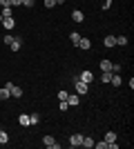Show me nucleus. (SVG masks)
Segmentation results:
<instances>
[{"instance_id": "30", "label": "nucleus", "mask_w": 134, "mask_h": 149, "mask_svg": "<svg viewBox=\"0 0 134 149\" xmlns=\"http://www.w3.org/2000/svg\"><path fill=\"white\" fill-rule=\"evenodd\" d=\"M9 5H11V7H20V5H22V0H9Z\"/></svg>"}, {"instance_id": "3", "label": "nucleus", "mask_w": 134, "mask_h": 149, "mask_svg": "<svg viewBox=\"0 0 134 149\" xmlns=\"http://www.w3.org/2000/svg\"><path fill=\"white\" fill-rule=\"evenodd\" d=\"M87 91H89V85H87V82L76 80V93H78V96H85Z\"/></svg>"}, {"instance_id": "27", "label": "nucleus", "mask_w": 134, "mask_h": 149, "mask_svg": "<svg viewBox=\"0 0 134 149\" xmlns=\"http://www.w3.org/2000/svg\"><path fill=\"white\" fill-rule=\"evenodd\" d=\"M94 147L96 149H107V143H105V140H103V143H94Z\"/></svg>"}, {"instance_id": "31", "label": "nucleus", "mask_w": 134, "mask_h": 149, "mask_svg": "<svg viewBox=\"0 0 134 149\" xmlns=\"http://www.w3.org/2000/svg\"><path fill=\"white\" fill-rule=\"evenodd\" d=\"M121 71V65H112V74H119Z\"/></svg>"}, {"instance_id": "6", "label": "nucleus", "mask_w": 134, "mask_h": 149, "mask_svg": "<svg viewBox=\"0 0 134 149\" xmlns=\"http://www.w3.org/2000/svg\"><path fill=\"white\" fill-rule=\"evenodd\" d=\"M76 47H78V49H83V51H87L89 47H92V40H89V38H83V36H81V40H78Z\"/></svg>"}, {"instance_id": "5", "label": "nucleus", "mask_w": 134, "mask_h": 149, "mask_svg": "<svg viewBox=\"0 0 134 149\" xmlns=\"http://www.w3.org/2000/svg\"><path fill=\"white\" fill-rule=\"evenodd\" d=\"M43 145L45 147H49V149H58L56 140H54V136H43Z\"/></svg>"}, {"instance_id": "9", "label": "nucleus", "mask_w": 134, "mask_h": 149, "mask_svg": "<svg viewBox=\"0 0 134 149\" xmlns=\"http://www.w3.org/2000/svg\"><path fill=\"white\" fill-rule=\"evenodd\" d=\"M0 9H2V11H0V13H2V18H9V16H13V7H11V5H2Z\"/></svg>"}, {"instance_id": "22", "label": "nucleus", "mask_w": 134, "mask_h": 149, "mask_svg": "<svg viewBox=\"0 0 134 149\" xmlns=\"http://www.w3.org/2000/svg\"><path fill=\"white\" fill-rule=\"evenodd\" d=\"M58 109H60V111H67V109H69L67 100H60V102H58Z\"/></svg>"}, {"instance_id": "11", "label": "nucleus", "mask_w": 134, "mask_h": 149, "mask_svg": "<svg viewBox=\"0 0 134 149\" xmlns=\"http://www.w3.org/2000/svg\"><path fill=\"white\" fill-rule=\"evenodd\" d=\"M2 22H5V29H13V27H16V20H13V16H9V18H2Z\"/></svg>"}, {"instance_id": "24", "label": "nucleus", "mask_w": 134, "mask_h": 149, "mask_svg": "<svg viewBox=\"0 0 134 149\" xmlns=\"http://www.w3.org/2000/svg\"><path fill=\"white\" fill-rule=\"evenodd\" d=\"M38 120H40L38 113H32V116H29V123H32V125H38Z\"/></svg>"}, {"instance_id": "29", "label": "nucleus", "mask_w": 134, "mask_h": 149, "mask_svg": "<svg viewBox=\"0 0 134 149\" xmlns=\"http://www.w3.org/2000/svg\"><path fill=\"white\" fill-rule=\"evenodd\" d=\"M109 7H112V0H103V9H105V11H107Z\"/></svg>"}, {"instance_id": "23", "label": "nucleus", "mask_w": 134, "mask_h": 149, "mask_svg": "<svg viewBox=\"0 0 134 149\" xmlns=\"http://www.w3.org/2000/svg\"><path fill=\"white\" fill-rule=\"evenodd\" d=\"M109 78H112V71H103L101 80H103V82H109Z\"/></svg>"}, {"instance_id": "21", "label": "nucleus", "mask_w": 134, "mask_h": 149, "mask_svg": "<svg viewBox=\"0 0 134 149\" xmlns=\"http://www.w3.org/2000/svg\"><path fill=\"white\" fill-rule=\"evenodd\" d=\"M9 96H11V93H9V89H0V100H7V98H9Z\"/></svg>"}, {"instance_id": "20", "label": "nucleus", "mask_w": 134, "mask_h": 149, "mask_svg": "<svg viewBox=\"0 0 134 149\" xmlns=\"http://www.w3.org/2000/svg\"><path fill=\"white\" fill-rule=\"evenodd\" d=\"M116 45L125 47V45H128V36H116Z\"/></svg>"}, {"instance_id": "2", "label": "nucleus", "mask_w": 134, "mask_h": 149, "mask_svg": "<svg viewBox=\"0 0 134 149\" xmlns=\"http://www.w3.org/2000/svg\"><path fill=\"white\" fill-rule=\"evenodd\" d=\"M74 80H83V82H87V85H89V82H94V74H92V71H81Z\"/></svg>"}, {"instance_id": "32", "label": "nucleus", "mask_w": 134, "mask_h": 149, "mask_svg": "<svg viewBox=\"0 0 134 149\" xmlns=\"http://www.w3.org/2000/svg\"><path fill=\"white\" fill-rule=\"evenodd\" d=\"M0 22H2V13H0Z\"/></svg>"}, {"instance_id": "10", "label": "nucleus", "mask_w": 134, "mask_h": 149, "mask_svg": "<svg viewBox=\"0 0 134 149\" xmlns=\"http://www.w3.org/2000/svg\"><path fill=\"white\" fill-rule=\"evenodd\" d=\"M78 102H81V100H78V93L67 96V105H69V107H78Z\"/></svg>"}, {"instance_id": "33", "label": "nucleus", "mask_w": 134, "mask_h": 149, "mask_svg": "<svg viewBox=\"0 0 134 149\" xmlns=\"http://www.w3.org/2000/svg\"><path fill=\"white\" fill-rule=\"evenodd\" d=\"M0 7H2V5H0Z\"/></svg>"}, {"instance_id": "1", "label": "nucleus", "mask_w": 134, "mask_h": 149, "mask_svg": "<svg viewBox=\"0 0 134 149\" xmlns=\"http://www.w3.org/2000/svg\"><path fill=\"white\" fill-rule=\"evenodd\" d=\"M5 87L9 89V93H11L13 98H22V89H20V87H16V85H13V82H7Z\"/></svg>"}, {"instance_id": "25", "label": "nucleus", "mask_w": 134, "mask_h": 149, "mask_svg": "<svg viewBox=\"0 0 134 149\" xmlns=\"http://www.w3.org/2000/svg\"><path fill=\"white\" fill-rule=\"evenodd\" d=\"M22 5H25L27 9H32V7L36 5V0H22Z\"/></svg>"}, {"instance_id": "26", "label": "nucleus", "mask_w": 134, "mask_h": 149, "mask_svg": "<svg viewBox=\"0 0 134 149\" xmlns=\"http://www.w3.org/2000/svg\"><path fill=\"white\" fill-rule=\"evenodd\" d=\"M67 96H69V93H67V91H63V89L58 91V100H67Z\"/></svg>"}, {"instance_id": "8", "label": "nucleus", "mask_w": 134, "mask_h": 149, "mask_svg": "<svg viewBox=\"0 0 134 149\" xmlns=\"http://www.w3.org/2000/svg\"><path fill=\"white\" fill-rule=\"evenodd\" d=\"M72 20H74V22H83V20H85V13L81 11V9H74V13H72Z\"/></svg>"}, {"instance_id": "28", "label": "nucleus", "mask_w": 134, "mask_h": 149, "mask_svg": "<svg viewBox=\"0 0 134 149\" xmlns=\"http://www.w3.org/2000/svg\"><path fill=\"white\" fill-rule=\"evenodd\" d=\"M45 7H47V9H51V7H56V0H45Z\"/></svg>"}, {"instance_id": "18", "label": "nucleus", "mask_w": 134, "mask_h": 149, "mask_svg": "<svg viewBox=\"0 0 134 149\" xmlns=\"http://www.w3.org/2000/svg\"><path fill=\"white\" fill-rule=\"evenodd\" d=\"M7 143H9V136H7V131L0 129V145H7Z\"/></svg>"}, {"instance_id": "17", "label": "nucleus", "mask_w": 134, "mask_h": 149, "mask_svg": "<svg viewBox=\"0 0 134 149\" xmlns=\"http://www.w3.org/2000/svg\"><path fill=\"white\" fill-rule=\"evenodd\" d=\"M103 140H105V143H107V145H109V143H114V140H116V134H114V131H107Z\"/></svg>"}, {"instance_id": "16", "label": "nucleus", "mask_w": 134, "mask_h": 149, "mask_svg": "<svg viewBox=\"0 0 134 149\" xmlns=\"http://www.w3.org/2000/svg\"><path fill=\"white\" fill-rule=\"evenodd\" d=\"M101 71H112V60H101Z\"/></svg>"}, {"instance_id": "19", "label": "nucleus", "mask_w": 134, "mask_h": 149, "mask_svg": "<svg viewBox=\"0 0 134 149\" xmlns=\"http://www.w3.org/2000/svg\"><path fill=\"white\" fill-rule=\"evenodd\" d=\"M69 40L74 42V47H76V45H78V40H81V33H76V31H74V33H69Z\"/></svg>"}, {"instance_id": "15", "label": "nucleus", "mask_w": 134, "mask_h": 149, "mask_svg": "<svg viewBox=\"0 0 134 149\" xmlns=\"http://www.w3.org/2000/svg\"><path fill=\"white\" fill-rule=\"evenodd\" d=\"M18 123L22 125V127H29V125H32V123H29V116H27V113H20V118H18Z\"/></svg>"}, {"instance_id": "12", "label": "nucleus", "mask_w": 134, "mask_h": 149, "mask_svg": "<svg viewBox=\"0 0 134 149\" xmlns=\"http://www.w3.org/2000/svg\"><path fill=\"white\" fill-rule=\"evenodd\" d=\"M103 45H105V47H116V36H105Z\"/></svg>"}, {"instance_id": "13", "label": "nucleus", "mask_w": 134, "mask_h": 149, "mask_svg": "<svg viewBox=\"0 0 134 149\" xmlns=\"http://www.w3.org/2000/svg\"><path fill=\"white\" fill-rule=\"evenodd\" d=\"M81 147H87V149H92V147H94V138L83 136V143H81Z\"/></svg>"}, {"instance_id": "7", "label": "nucleus", "mask_w": 134, "mask_h": 149, "mask_svg": "<svg viewBox=\"0 0 134 149\" xmlns=\"http://www.w3.org/2000/svg\"><path fill=\"white\" fill-rule=\"evenodd\" d=\"M9 47H11V51H20V49H22V38L13 36V40L9 42Z\"/></svg>"}, {"instance_id": "4", "label": "nucleus", "mask_w": 134, "mask_h": 149, "mask_svg": "<svg viewBox=\"0 0 134 149\" xmlns=\"http://www.w3.org/2000/svg\"><path fill=\"white\" fill-rule=\"evenodd\" d=\"M81 143H83V134H72L69 136V145L72 147H81Z\"/></svg>"}, {"instance_id": "14", "label": "nucleus", "mask_w": 134, "mask_h": 149, "mask_svg": "<svg viewBox=\"0 0 134 149\" xmlns=\"http://www.w3.org/2000/svg\"><path fill=\"white\" fill-rule=\"evenodd\" d=\"M109 82H112L114 87H121V85H123V80H121V76H119V74H112V78H109Z\"/></svg>"}]
</instances>
